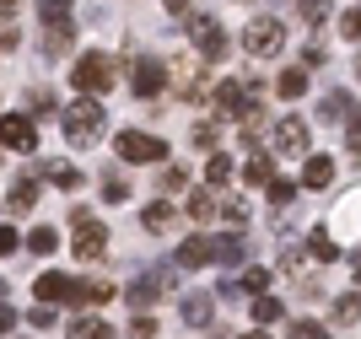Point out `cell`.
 I'll use <instances>...</instances> for the list:
<instances>
[{
	"instance_id": "cell-1",
	"label": "cell",
	"mask_w": 361,
	"mask_h": 339,
	"mask_svg": "<svg viewBox=\"0 0 361 339\" xmlns=\"http://www.w3.org/2000/svg\"><path fill=\"white\" fill-rule=\"evenodd\" d=\"M103 130H108V108L97 97H75V103L60 108V135L71 146H97Z\"/></svg>"
},
{
	"instance_id": "cell-2",
	"label": "cell",
	"mask_w": 361,
	"mask_h": 339,
	"mask_svg": "<svg viewBox=\"0 0 361 339\" xmlns=\"http://www.w3.org/2000/svg\"><path fill=\"white\" fill-rule=\"evenodd\" d=\"M71 253L81 259V264H97L108 253V226L92 216V210H75L71 216Z\"/></svg>"
},
{
	"instance_id": "cell-3",
	"label": "cell",
	"mask_w": 361,
	"mask_h": 339,
	"mask_svg": "<svg viewBox=\"0 0 361 339\" xmlns=\"http://www.w3.org/2000/svg\"><path fill=\"white\" fill-rule=\"evenodd\" d=\"M71 87L81 92V97L108 92V87H114V59L97 54V49H92V54H81V59H75V70H71Z\"/></svg>"
},
{
	"instance_id": "cell-4",
	"label": "cell",
	"mask_w": 361,
	"mask_h": 339,
	"mask_svg": "<svg viewBox=\"0 0 361 339\" xmlns=\"http://www.w3.org/2000/svg\"><path fill=\"white\" fill-rule=\"evenodd\" d=\"M243 49L254 59H270V54H281L286 49V27L275 22V16H254L248 27H243Z\"/></svg>"
},
{
	"instance_id": "cell-5",
	"label": "cell",
	"mask_w": 361,
	"mask_h": 339,
	"mask_svg": "<svg viewBox=\"0 0 361 339\" xmlns=\"http://www.w3.org/2000/svg\"><path fill=\"white\" fill-rule=\"evenodd\" d=\"M114 151H119L124 162H167V146L157 140V135H140V130H119Z\"/></svg>"
},
{
	"instance_id": "cell-6",
	"label": "cell",
	"mask_w": 361,
	"mask_h": 339,
	"mask_svg": "<svg viewBox=\"0 0 361 339\" xmlns=\"http://www.w3.org/2000/svg\"><path fill=\"white\" fill-rule=\"evenodd\" d=\"M162 87H167V65H162V59H146V54H140L135 65H130V92L151 103V97H162Z\"/></svg>"
},
{
	"instance_id": "cell-7",
	"label": "cell",
	"mask_w": 361,
	"mask_h": 339,
	"mask_svg": "<svg viewBox=\"0 0 361 339\" xmlns=\"http://www.w3.org/2000/svg\"><path fill=\"white\" fill-rule=\"evenodd\" d=\"M307 140H313V130H307V118H281L270 135L275 156H307Z\"/></svg>"
},
{
	"instance_id": "cell-8",
	"label": "cell",
	"mask_w": 361,
	"mask_h": 339,
	"mask_svg": "<svg viewBox=\"0 0 361 339\" xmlns=\"http://www.w3.org/2000/svg\"><path fill=\"white\" fill-rule=\"evenodd\" d=\"M0 146L6 151H22L27 156L32 146H38V130H32L27 113H0Z\"/></svg>"
},
{
	"instance_id": "cell-9",
	"label": "cell",
	"mask_w": 361,
	"mask_h": 339,
	"mask_svg": "<svg viewBox=\"0 0 361 339\" xmlns=\"http://www.w3.org/2000/svg\"><path fill=\"white\" fill-rule=\"evenodd\" d=\"M167 285H173V269H146V275H135V281H130V291H124V296H130V307L146 312L151 302L167 291Z\"/></svg>"
},
{
	"instance_id": "cell-10",
	"label": "cell",
	"mask_w": 361,
	"mask_h": 339,
	"mask_svg": "<svg viewBox=\"0 0 361 339\" xmlns=\"http://www.w3.org/2000/svg\"><path fill=\"white\" fill-rule=\"evenodd\" d=\"M189 38L200 44V59H221L226 54V32L216 27L211 16H195V22H189Z\"/></svg>"
},
{
	"instance_id": "cell-11",
	"label": "cell",
	"mask_w": 361,
	"mask_h": 339,
	"mask_svg": "<svg viewBox=\"0 0 361 339\" xmlns=\"http://www.w3.org/2000/svg\"><path fill=\"white\" fill-rule=\"evenodd\" d=\"M32 296H38L44 307H60V302H71V281H65L60 269H49V275H38V281H32Z\"/></svg>"
},
{
	"instance_id": "cell-12",
	"label": "cell",
	"mask_w": 361,
	"mask_h": 339,
	"mask_svg": "<svg viewBox=\"0 0 361 339\" xmlns=\"http://www.w3.org/2000/svg\"><path fill=\"white\" fill-rule=\"evenodd\" d=\"M97 302H114L108 281H71V307H97Z\"/></svg>"
},
{
	"instance_id": "cell-13",
	"label": "cell",
	"mask_w": 361,
	"mask_h": 339,
	"mask_svg": "<svg viewBox=\"0 0 361 339\" xmlns=\"http://www.w3.org/2000/svg\"><path fill=\"white\" fill-rule=\"evenodd\" d=\"M173 259H178V269H205L211 264V237H189Z\"/></svg>"
},
{
	"instance_id": "cell-14",
	"label": "cell",
	"mask_w": 361,
	"mask_h": 339,
	"mask_svg": "<svg viewBox=\"0 0 361 339\" xmlns=\"http://www.w3.org/2000/svg\"><path fill=\"white\" fill-rule=\"evenodd\" d=\"M307 259H313V264H334V259H340V237H329L324 226L307 232Z\"/></svg>"
},
{
	"instance_id": "cell-15",
	"label": "cell",
	"mask_w": 361,
	"mask_h": 339,
	"mask_svg": "<svg viewBox=\"0 0 361 339\" xmlns=\"http://www.w3.org/2000/svg\"><path fill=\"white\" fill-rule=\"evenodd\" d=\"M211 264H243V232L211 237Z\"/></svg>"
},
{
	"instance_id": "cell-16",
	"label": "cell",
	"mask_w": 361,
	"mask_h": 339,
	"mask_svg": "<svg viewBox=\"0 0 361 339\" xmlns=\"http://www.w3.org/2000/svg\"><path fill=\"white\" fill-rule=\"evenodd\" d=\"M211 302H216V296H183V323H189V328H205V323H211V318H216V307H211Z\"/></svg>"
},
{
	"instance_id": "cell-17",
	"label": "cell",
	"mask_w": 361,
	"mask_h": 339,
	"mask_svg": "<svg viewBox=\"0 0 361 339\" xmlns=\"http://www.w3.org/2000/svg\"><path fill=\"white\" fill-rule=\"evenodd\" d=\"M334 183V162L329 156H307V167H302V189H329Z\"/></svg>"
},
{
	"instance_id": "cell-18",
	"label": "cell",
	"mask_w": 361,
	"mask_h": 339,
	"mask_svg": "<svg viewBox=\"0 0 361 339\" xmlns=\"http://www.w3.org/2000/svg\"><path fill=\"white\" fill-rule=\"evenodd\" d=\"M173 221H178V210L167 205V199H151V205L140 210V226H146V232H167Z\"/></svg>"
},
{
	"instance_id": "cell-19",
	"label": "cell",
	"mask_w": 361,
	"mask_h": 339,
	"mask_svg": "<svg viewBox=\"0 0 361 339\" xmlns=\"http://www.w3.org/2000/svg\"><path fill=\"white\" fill-rule=\"evenodd\" d=\"M38 173H44L54 189H81V167H71V162H44Z\"/></svg>"
},
{
	"instance_id": "cell-20",
	"label": "cell",
	"mask_w": 361,
	"mask_h": 339,
	"mask_svg": "<svg viewBox=\"0 0 361 339\" xmlns=\"http://www.w3.org/2000/svg\"><path fill=\"white\" fill-rule=\"evenodd\" d=\"M270 178H275V167H270V156H264V151H254V156L243 162V183H254V189H264Z\"/></svg>"
},
{
	"instance_id": "cell-21",
	"label": "cell",
	"mask_w": 361,
	"mask_h": 339,
	"mask_svg": "<svg viewBox=\"0 0 361 339\" xmlns=\"http://www.w3.org/2000/svg\"><path fill=\"white\" fill-rule=\"evenodd\" d=\"M281 312H286V307H281V296H270V291H259V296H254V323H259V328L281 323Z\"/></svg>"
},
{
	"instance_id": "cell-22",
	"label": "cell",
	"mask_w": 361,
	"mask_h": 339,
	"mask_svg": "<svg viewBox=\"0 0 361 339\" xmlns=\"http://www.w3.org/2000/svg\"><path fill=\"white\" fill-rule=\"evenodd\" d=\"M71 38H75L71 22H49V32H44V54H49V59L65 54V49H71Z\"/></svg>"
},
{
	"instance_id": "cell-23",
	"label": "cell",
	"mask_w": 361,
	"mask_h": 339,
	"mask_svg": "<svg viewBox=\"0 0 361 339\" xmlns=\"http://www.w3.org/2000/svg\"><path fill=\"white\" fill-rule=\"evenodd\" d=\"M232 173H238V167H232V156H226V151H216L211 162H205V183H211V189H226V183H232Z\"/></svg>"
},
{
	"instance_id": "cell-24",
	"label": "cell",
	"mask_w": 361,
	"mask_h": 339,
	"mask_svg": "<svg viewBox=\"0 0 361 339\" xmlns=\"http://www.w3.org/2000/svg\"><path fill=\"white\" fill-rule=\"evenodd\" d=\"M183 216H189V221H211L216 216V199L205 189H189V199H183Z\"/></svg>"
},
{
	"instance_id": "cell-25",
	"label": "cell",
	"mask_w": 361,
	"mask_h": 339,
	"mask_svg": "<svg viewBox=\"0 0 361 339\" xmlns=\"http://www.w3.org/2000/svg\"><path fill=\"white\" fill-rule=\"evenodd\" d=\"M71 339H119V334H114L103 318H75V323H71Z\"/></svg>"
},
{
	"instance_id": "cell-26",
	"label": "cell",
	"mask_w": 361,
	"mask_h": 339,
	"mask_svg": "<svg viewBox=\"0 0 361 339\" xmlns=\"http://www.w3.org/2000/svg\"><path fill=\"white\" fill-rule=\"evenodd\" d=\"M264 285H270V269H259V264H254V269H243L238 281H226V291H254V296H259Z\"/></svg>"
},
{
	"instance_id": "cell-27",
	"label": "cell",
	"mask_w": 361,
	"mask_h": 339,
	"mask_svg": "<svg viewBox=\"0 0 361 339\" xmlns=\"http://www.w3.org/2000/svg\"><path fill=\"white\" fill-rule=\"evenodd\" d=\"M275 92H281V97H302V92H307V70H302V65H291V70H281V81H275Z\"/></svg>"
},
{
	"instance_id": "cell-28",
	"label": "cell",
	"mask_w": 361,
	"mask_h": 339,
	"mask_svg": "<svg viewBox=\"0 0 361 339\" xmlns=\"http://www.w3.org/2000/svg\"><path fill=\"white\" fill-rule=\"evenodd\" d=\"M6 205H11V210H32V205H38V183H32V178H22V183L6 194Z\"/></svg>"
},
{
	"instance_id": "cell-29",
	"label": "cell",
	"mask_w": 361,
	"mask_h": 339,
	"mask_svg": "<svg viewBox=\"0 0 361 339\" xmlns=\"http://www.w3.org/2000/svg\"><path fill=\"white\" fill-rule=\"evenodd\" d=\"M356 318H361V291L334 296V323H356Z\"/></svg>"
},
{
	"instance_id": "cell-30",
	"label": "cell",
	"mask_w": 361,
	"mask_h": 339,
	"mask_svg": "<svg viewBox=\"0 0 361 339\" xmlns=\"http://www.w3.org/2000/svg\"><path fill=\"white\" fill-rule=\"evenodd\" d=\"M27 248L32 253H54V248H60V232H54V226H32V232H27Z\"/></svg>"
},
{
	"instance_id": "cell-31",
	"label": "cell",
	"mask_w": 361,
	"mask_h": 339,
	"mask_svg": "<svg viewBox=\"0 0 361 339\" xmlns=\"http://www.w3.org/2000/svg\"><path fill=\"white\" fill-rule=\"evenodd\" d=\"M264 189H270V205H275V210H286L291 199H297V183H286V178H270Z\"/></svg>"
},
{
	"instance_id": "cell-32",
	"label": "cell",
	"mask_w": 361,
	"mask_h": 339,
	"mask_svg": "<svg viewBox=\"0 0 361 339\" xmlns=\"http://www.w3.org/2000/svg\"><path fill=\"white\" fill-rule=\"evenodd\" d=\"M340 232H361V194H350L340 205Z\"/></svg>"
},
{
	"instance_id": "cell-33",
	"label": "cell",
	"mask_w": 361,
	"mask_h": 339,
	"mask_svg": "<svg viewBox=\"0 0 361 339\" xmlns=\"http://www.w3.org/2000/svg\"><path fill=\"white\" fill-rule=\"evenodd\" d=\"M38 16L44 22H71V0H38Z\"/></svg>"
},
{
	"instance_id": "cell-34",
	"label": "cell",
	"mask_w": 361,
	"mask_h": 339,
	"mask_svg": "<svg viewBox=\"0 0 361 339\" xmlns=\"http://www.w3.org/2000/svg\"><path fill=\"white\" fill-rule=\"evenodd\" d=\"M216 135H221V124H216V118H200V124H195V146H200V151H211V146H216Z\"/></svg>"
},
{
	"instance_id": "cell-35",
	"label": "cell",
	"mask_w": 361,
	"mask_h": 339,
	"mask_svg": "<svg viewBox=\"0 0 361 339\" xmlns=\"http://www.w3.org/2000/svg\"><path fill=\"white\" fill-rule=\"evenodd\" d=\"M318 113H324V118H345V113H350V97H345V92H329Z\"/></svg>"
},
{
	"instance_id": "cell-36",
	"label": "cell",
	"mask_w": 361,
	"mask_h": 339,
	"mask_svg": "<svg viewBox=\"0 0 361 339\" xmlns=\"http://www.w3.org/2000/svg\"><path fill=\"white\" fill-rule=\"evenodd\" d=\"M205 97H211V81H205V75H189V81H183V103H205Z\"/></svg>"
},
{
	"instance_id": "cell-37",
	"label": "cell",
	"mask_w": 361,
	"mask_h": 339,
	"mask_svg": "<svg viewBox=\"0 0 361 339\" xmlns=\"http://www.w3.org/2000/svg\"><path fill=\"white\" fill-rule=\"evenodd\" d=\"M130 339H157V312H140L130 323Z\"/></svg>"
},
{
	"instance_id": "cell-38",
	"label": "cell",
	"mask_w": 361,
	"mask_h": 339,
	"mask_svg": "<svg viewBox=\"0 0 361 339\" xmlns=\"http://www.w3.org/2000/svg\"><path fill=\"white\" fill-rule=\"evenodd\" d=\"M103 199H108V205L130 199V183H124V178H103Z\"/></svg>"
},
{
	"instance_id": "cell-39",
	"label": "cell",
	"mask_w": 361,
	"mask_h": 339,
	"mask_svg": "<svg viewBox=\"0 0 361 339\" xmlns=\"http://www.w3.org/2000/svg\"><path fill=\"white\" fill-rule=\"evenodd\" d=\"M340 32H345L350 44H361V6H356V11H345V16H340Z\"/></svg>"
},
{
	"instance_id": "cell-40",
	"label": "cell",
	"mask_w": 361,
	"mask_h": 339,
	"mask_svg": "<svg viewBox=\"0 0 361 339\" xmlns=\"http://www.w3.org/2000/svg\"><path fill=\"white\" fill-rule=\"evenodd\" d=\"M221 221H226V226H238V232H243V221H248V210H243L238 199H232V205H221Z\"/></svg>"
},
{
	"instance_id": "cell-41",
	"label": "cell",
	"mask_w": 361,
	"mask_h": 339,
	"mask_svg": "<svg viewBox=\"0 0 361 339\" xmlns=\"http://www.w3.org/2000/svg\"><path fill=\"white\" fill-rule=\"evenodd\" d=\"M345 140H350V151H356V156H361V108H356V113H350V130H345Z\"/></svg>"
},
{
	"instance_id": "cell-42",
	"label": "cell",
	"mask_w": 361,
	"mask_h": 339,
	"mask_svg": "<svg viewBox=\"0 0 361 339\" xmlns=\"http://www.w3.org/2000/svg\"><path fill=\"white\" fill-rule=\"evenodd\" d=\"M16 248H22V237H16L11 226H0V259H6V253H16Z\"/></svg>"
},
{
	"instance_id": "cell-43",
	"label": "cell",
	"mask_w": 361,
	"mask_h": 339,
	"mask_svg": "<svg viewBox=\"0 0 361 339\" xmlns=\"http://www.w3.org/2000/svg\"><path fill=\"white\" fill-rule=\"evenodd\" d=\"M302 11H307V22H318V16H329V0H302Z\"/></svg>"
},
{
	"instance_id": "cell-44",
	"label": "cell",
	"mask_w": 361,
	"mask_h": 339,
	"mask_svg": "<svg viewBox=\"0 0 361 339\" xmlns=\"http://www.w3.org/2000/svg\"><path fill=\"white\" fill-rule=\"evenodd\" d=\"M313 65H324V49L307 44V49H302V70H313Z\"/></svg>"
},
{
	"instance_id": "cell-45",
	"label": "cell",
	"mask_w": 361,
	"mask_h": 339,
	"mask_svg": "<svg viewBox=\"0 0 361 339\" xmlns=\"http://www.w3.org/2000/svg\"><path fill=\"white\" fill-rule=\"evenodd\" d=\"M162 183H167V189H183L189 178H183V167H167V173H162Z\"/></svg>"
},
{
	"instance_id": "cell-46",
	"label": "cell",
	"mask_w": 361,
	"mask_h": 339,
	"mask_svg": "<svg viewBox=\"0 0 361 339\" xmlns=\"http://www.w3.org/2000/svg\"><path fill=\"white\" fill-rule=\"evenodd\" d=\"M11 323H16V307H6V302H0V334H11Z\"/></svg>"
},
{
	"instance_id": "cell-47",
	"label": "cell",
	"mask_w": 361,
	"mask_h": 339,
	"mask_svg": "<svg viewBox=\"0 0 361 339\" xmlns=\"http://www.w3.org/2000/svg\"><path fill=\"white\" fill-rule=\"evenodd\" d=\"M291 334H297V339H318V323H297Z\"/></svg>"
},
{
	"instance_id": "cell-48",
	"label": "cell",
	"mask_w": 361,
	"mask_h": 339,
	"mask_svg": "<svg viewBox=\"0 0 361 339\" xmlns=\"http://www.w3.org/2000/svg\"><path fill=\"white\" fill-rule=\"evenodd\" d=\"M0 11H22V0H0Z\"/></svg>"
},
{
	"instance_id": "cell-49",
	"label": "cell",
	"mask_w": 361,
	"mask_h": 339,
	"mask_svg": "<svg viewBox=\"0 0 361 339\" xmlns=\"http://www.w3.org/2000/svg\"><path fill=\"white\" fill-rule=\"evenodd\" d=\"M243 339H264V334H259V328H254V334H243Z\"/></svg>"
},
{
	"instance_id": "cell-50",
	"label": "cell",
	"mask_w": 361,
	"mask_h": 339,
	"mask_svg": "<svg viewBox=\"0 0 361 339\" xmlns=\"http://www.w3.org/2000/svg\"><path fill=\"white\" fill-rule=\"evenodd\" d=\"M356 285H361V264H356Z\"/></svg>"
},
{
	"instance_id": "cell-51",
	"label": "cell",
	"mask_w": 361,
	"mask_h": 339,
	"mask_svg": "<svg viewBox=\"0 0 361 339\" xmlns=\"http://www.w3.org/2000/svg\"><path fill=\"white\" fill-rule=\"evenodd\" d=\"M356 75H361V59H356Z\"/></svg>"
}]
</instances>
